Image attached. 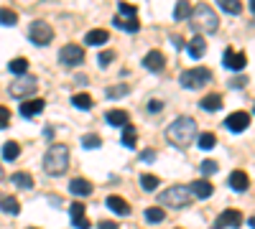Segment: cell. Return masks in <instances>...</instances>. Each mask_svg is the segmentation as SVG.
Instances as JSON below:
<instances>
[{"label": "cell", "mask_w": 255, "mask_h": 229, "mask_svg": "<svg viewBox=\"0 0 255 229\" xmlns=\"http://www.w3.org/2000/svg\"><path fill=\"white\" fill-rule=\"evenodd\" d=\"M222 64L227 67V69H232V72H240V69H245V64H248V56L243 54V51H232V49H227L225 51V59H222Z\"/></svg>", "instance_id": "11"}, {"label": "cell", "mask_w": 255, "mask_h": 229, "mask_svg": "<svg viewBox=\"0 0 255 229\" xmlns=\"http://www.w3.org/2000/svg\"><path fill=\"white\" fill-rule=\"evenodd\" d=\"M82 145H84V148H100L102 140H100L97 135H84V138H82Z\"/></svg>", "instance_id": "37"}, {"label": "cell", "mask_w": 255, "mask_h": 229, "mask_svg": "<svg viewBox=\"0 0 255 229\" xmlns=\"http://www.w3.org/2000/svg\"><path fill=\"white\" fill-rule=\"evenodd\" d=\"M186 51H189L191 59H202V56L207 54V41H204L202 36H194V38L186 44Z\"/></svg>", "instance_id": "15"}, {"label": "cell", "mask_w": 255, "mask_h": 229, "mask_svg": "<svg viewBox=\"0 0 255 229\" xmlns=\"http://www.w3.org/2000/svg\"><path fill=\"white\" fill-rule=\"evenodd\" d=\"M118 8H120V15H125V18H135L138 15V8L133 3H125V0H120Z\"/></svg>", "instance_id": "35"}, {"label": "cell", "mask_w": 255, "mask_h": 229, "mask_svg": "<svg viewBox=\"0 0 255 229\" xmlns=\"http://www.w3.org/2000/svg\"><path fill=\"white\" fill-rule=\"evenodd\" d=\"M0 209H3L5 214H10V217H15L20 212V204H18L15 196H3V199H0Z\"/></svg>", "instance_id": "24"}, {"label": "cell", "mask_w": 255, "mask_h": 229, "mask_svg": "<svg viewBox=\"0 0 255 229\" xmlns=\"http://www.w3.org/2000/svg\"><path fill=\"white\" fill-rule=\"evenodd\" d=\"M69 168V148L64 143H54L44 155V171L49 176H61Z\"/></svg>", "instance_id": "2"}, {"label": "cell", "mask_w": 255, "mask_h": 229, "mask_svg": "<svg viewBox=\"0 0 255 229\" xmlns=\"http://www.w3.org/2000/svg\"><path fill=\"white\" fill-rule=\"evenodd\" d=\"M72 224H74L77 229H90V219H87V217H77V219H72Z\"/></svg>", "instance_id": "43"}, {"label": "cell", "mask_w": 255, "mask_h": 229, "mask_svg": "<svg viewBox=\"0 0 255 229\" xmlns=\"http://www.w3.org/2000/svg\"><path fill=\"white\" fill-rule=\"evenodd\" d=\"M202 173H204V176L217 173V163H215V160H209V158H207V160H202Z\"/></svg>", "instance_id": "39"}, {"label": "cell", "mask_w": 255, "mask_h": 229, "mask_svg": "<svg viewBox=\"0 0 255 229\" xmlns=\"http://www.w3.org/2000/svg\"><path fill=\"white\" fill-rule=\"evenodd\" d=\"M248 186H250V178H248L245 171H232V173H230V189L248 191Z\"/></svg>", "instance_id": "19"}, {"label": "cell", "mask_w": 255, "mask_h": 229, "mask_svg": "<svg viewBox=\"0 0 255 229\" xmlns=\"http://www.w3.org/2000/svg\"><path fill=\"white\" fill-rule=\"evenodd\" d=\"M156 186H158V178L153 173H143L140 176V189L143 191H156Z\"/></svg>", "instance_id": "34"}, {"label": "cell", "mask_w": 255, "mask_h": 229, "mask_svg": "<svg viewBox=\"0 0 255 229\" xmlns=\"http://www.w3.org/2000/svg\"><path fill=\"white\" fill-rule=\"evenodd\" d=\"M248 84V76H238V79H232V87H245Z\"/></svg>", "instance_id": "45"}, {"label": "cell", "mask_w": 255, "mask_h": 229, "mask_svg": "<svg viewBox=\"0 0 255 229\" xmlns=\"http://www.w3.org/2000/svg\"><path fill=\"white\" fill-rule=\"evenodd\" d=\"M10 181L18 186V189H26V191H31V189H33V176H31V173H26V171L13 173V176H10Z\"/></svg>", "instance_id": "20"}, {"label": "cell", "mask_w": 255, "mask_h": 229, "mask_svg": "<svg viewBox=\"0 0 255 229\" xmlns=\"http://www.w3.org/2000/svg\"><path fill=\"white\" fill-rule=\"evenodd\" d=\"M108 38H110V33L105 28H95V31H87L84 44H87V46H102V44H108Z\"/></svg>", "instance_id": "17"}, {"label": "cell", "mask_w": 255, "mask_h": 229, "mask_svg": "<svg viewBox=\"0 0 255 229\" xmlns=\"http://www.w3.org/2000/svg\"><path fill=\"white\" fill-rule=\"evenodd\" d=\"M8 125H10V110L0 105V130H5Z\"/></svg>", "instance_id": "38"}, {"label": "cell", "mask_w": 255, "mask_h": 229, "mask_svg": "<svg viewBox=\"0 0 255 229\" xmlns=\"http://www.w3.org/2000/svg\"><path fill=\"white\" fill-rule=\"evenodd\" d=\"M166 219V212L161 209V206H148L145 209V222H151V224H161Z\"/></svg>", "instance_id": "26"}, {"label": "cell", "mask_w": 255, "mask_h": 229, "mask_svg": "<svg viewBox=\"0 0 255 229\" xmlns=\"http://www.w3.org/2000/svg\"><path fill=\"white\" fill-rule=\"evenodd\" d=\"M72 105H74V107H79V110H92L95 102H92V97H90L87 92H79V94H74V97H72Z\"/></svg>", "instance_id": "25"}, {"label": "cell", "mask_w": 255, "mask_h": 229, "mask_svg": "<svg viewBox=\"0 0 255 229\" xmlns=\"http://www.w3.org/2000/svg\"><path fill=\"white\" fill-rule=\"evenodd\" d=\"M191 28H194L197 33H215L220 28V18L209 5L199 3L194 10H191Z\"/></svg>", "instance_id": "3"}, {"label": "cell", "mask_w": 255, "mask_h": 229, "mask_svg": "<svg viewBox=\"0 0 255 229\" xmlns=\"http://www.w3.org/2000/svg\"><path fill=\"white\" fill-rule=\"evenodd\" d=\"M171 44H174V49H181V46H184V41H181L179 36H174V38H171Z\"/></svg>", "instance_id": "47"}, {"label": "cell", "mask_w": 255, "mask_h": 229, "mask_svg": "<svg viewBox=\"0 0 255 229\" xmlns=\"http://www.w3.org/2000/svg\"><path fill=\"white\" fill-rule=\"evenodd\" d=\"M28 38L36 46H46V44H51L54 31H51V26L46 23V20H33L31 28H28Z\"/></svg>", "instance_id": "6"}, {"label": "cell", "mask_w": 255, "mask_h": 229, "mask_svg": "<svg viewBox=\"0 0 255 229\" xmlns=\"http://www.w3.org/2000/svg\"><path fill=\"white\" fill-rule=\"evenodd\" d=\"M87 81H90V79H87V76H82V74H79V76H77V84H82V87H84V84H87Z\"/></svg>", "instance_id": "48"}, {"label": "cell", "mask_w": 255, "mask_h": 229, "mask_svg": "<svg viewBox=\"0 0 255 229\" xmlns=\"http://www.w3.org/2000/svg\"><path fill=\"white\" fill-rule=\"evenodd\" d=\"M158 201H161L163 206L181 209V206H189V204H191V189H189V186H181V183H179V186H171V189L161 191Z\"/></svg>", "instance_id": "4"}, {"label": "cell", "mask_w": 255, "mask_h": 229, "mask_svg": "<svg viewBox=\"0 0 255 229\" xmlns=\"http://www.w3.org/2000/svg\"><path fill=\"white\" fill-rule=\"evenodd\" d=\"M250 10L255 13V0H250Z\"/></svg>", "instance_id": "50"}, {"label": "cell", "mask_w": 255, "mask_h": 229, "mask_svg": "<svg viewBox=\"0 0 255 229\" xmlns=\"http://www.w3.org/2000/svg\"><path fill=\"white\" fill-rule=\"evenodd\" d=\"M69 191L74 196H90L92 194V183L87 178H72L69 181Z\"/></svg>", "instance_id": "18"}, {"label": "cell", "mask_w": 255, "mask_h": 229, "mask_svg": "<svg viewBox=\"0 0 255 229\" xmlns=\"http://www.w3.org/2000/svg\"><path fill=\"white\" fill-rule=\"evenodd\" d=\"M212 191H215V189H212L209 181H194V183H191V194H194L197 199H209Z\"/></svg>", "instance_id": "21"}, {"label": "cell", "mask_w": 255, "mask_h": 229, "mask_svg": "<svg viewBox=\"0 0 255 229\" xmlns=\"http://www.w3.org/2000/svg\"><path fill=\"white\" fill-rule=\"evenodd\" d=\"M113 26L128 31V33H138L140 31V20L138 18H125V15H115L113 18Z\"/></svg>", "instance_id": "14"}, {"label": "cell", "mask_w": 255, "mask_h": 229, "mask_svg": "<svg viewBox=\"0 0 255 229\" xmlns=\"http://www.w3.org/2000/svg\"><path fill=\"white\" fill-rule=\"evenodd\" d=\"M36 79L33 76H18V79H13L10 81V97H15V99H23V97H31L33 92H36Z\"/></svg>", "instance_id": "7"}, {"label": "cell", "mask_w": 255, "mask_h": 229, "mask_svg": "<svg viewBox=\"0 0 255 229\" xmlns=\"http://www.w3.org/2000/svg\"><path fill=\"white\" fill-rule=\"evenodd\" d=\"M140 160H143V163H153V160H156V151H153V148H145V151L140 153Z\"/></svg>", "instance_id": "40"}, {"label": "cell", "mask_w": 255, "mask_h": 229, "mask_svg": "<svg viewBox=\"0 0 255 229\" xmlns=\"http://www.w3.org/2000/svg\"><path fill=\"white\" fill-rule=\"evenodd\" d=\"M105 120H108L113 128H125L128 125V112L125 110H110L108 115H105Z\"/></svg>", "instance_id": "22"}, {"label": "cell", "mask_w": 255, "mask_h": 229, "mask_svg": "<svg viewBox=\"0 0 255 229\" xmlns=\"http://www.w3.org/2000/svg\"><path fill=\"white\" fill-rule=\"evenodd\" d=\"M8 69H10V74H15V76H26V72H28V59H13L10 64H8Z\"/></svg>", "instance_id": "27"}, {"label": "cell", "mask_w": 255, "mask_h": 229, "mask_svg": "<svg viewBox=\"0 0 255 229\" xmlns=\"http://www.w3.org/2000/svg\"><path fill=\"white\" fill-rule=\"evenodd\" d=\"M217 3H220L222 10L230 13V15H238V13L243 10V3H240V0H217Z\"/></svg>", "instance_id": "31"}, {"label": "cell", "mask_w": 255, "mask_h": 229, "mask_svg": "<svg viewBox=\"0 0 255 229\" xmlns=\"http://www.w3.org/2000/svg\"><path fill=\"white\" fill-rule=\"evenodd\" d=\"M248 125H250V115H248V112H232V115L225 120V128L232 130V133L248 130Z\"/></svg>", "instance_id": "10"}, {"label": "cell", "mask_w": 255, "mask_h": 229, "mask_svg": "<svg viewBox=\"0 0 255 229\" xmlns=\"http://www.w3.org/2000/svg\"><path fill=\"white\" fill-rule=\"evenodd\" d=\"M248 224H250V229H255V217H250V222H248Z\"/></svg>", "instance_id": "49"}, {"label": "cell", "mask_w": 255, "mask_h": 229, "mask_svg": "<svg viewBox=\"0 0 255 229\" xmlns=\"http://www.w3.org/2000/svg\"><path fill=\"white\" fill-rule=\"evenodd\" d=\"M186 18H191V3L189 0H179L174 10V20H186Z\"/></svg>", "instance_id": "28"}, {"label": "cell", "mask_w": 255, "mask_h": 229, "mask_svg": "<svg viewBox=\"0 0 255 229\" xmlns=\"http://www.w3.org/2000/svg\"><path fill=\"white\" fill-rule=\"evenodd\" d=\"M243 224V212L238 209H225L220 217H217V224L212 229H238Z\"/></svg>", "instance_id": "9"}, {"label": "cell", "mask_w": 255, "mask_h": 229, "mask_svg": "<svg viewBox=\"0 0 255 229\" xmlns=\"http://www.w3.org/2000/svg\"><path fill=\"white\" fill-rule=\"evenodd\" d=\"M44 107H46L44 99H26L23 105H20V115H23V117H33L38 112H44Z\"/></svg>", "instance_id": "16"}, {"label": "cell", "mask_w": 255, "mask_h": 229, "mask_svg": "<svg viewBox=\"0 0 255 229\" xmlns=\"http://www.w3.org/2000/svg\"><path fill=\"white\" fill-rule=\"evenodd\" d=\"M197 143H199V148H202V151H212V148L217 145V135H215V133H202Z\"/></svg>", "instance_id": "30"}, {"label": "cell", "mask_w": 255, "mask_h": 229, "mask_svg": "<svg viewBox=\"0 0 255 229\" xmlns=\"http://www.w3.org/2000/svg\"><path fill=\"white\" fill-rule=\"evenodd\" d=\"M176 229H179V227H176Z\"/></svg>", "instance_id": "52"}, {"label": "cell", "mask_w": 255, "mask_h": 229, "mask_svg": "<svg viewBox=\"0 0 255 229\" xmlns=\"http://www.w3.org/2000/svg\"><path fill=\"white\" fill-rule=\"evenodd\" d=\"M59 61H61L64 67H79L82 61H84V49L77 46V44L61 46V51H59Z\"/></svg>", "instance_id": "8"}, {"label": "cell", "mask_w": 255, "mask_h": 229, "mask_svg": "<svg viewBox=\"0 0 255 229\" xmlns=\"http://www.w3.org/2000/svg\"><path fill=\"white\" fill-rule=\"evenodd\" d=\"M28 229H36V227H28Z\"/></svg>", "instance_id": "51"}, {"label": "cell", "mask_w": 255, "mask_h": 229, "mask_svg": "<svg viewBox=\"0 0 255 229\" xmlns=\"http://www.w3.org/2000/svg\"><path fill=\"white\" fill-rule=\"evenodd\" d=\"M77 217H84V204L82 201H74L72 204V219H77Z\"/></svg>", "instance_id": "42"}, {"label": "cell", "mask_w": 255, "mask_h": 229, "mask_svg": "<svg viewBox=\"0 0 255 229\" xmlns=\"http://www.w3.org/2000/svg\"><path fill=\"white\" fill-rule=\"evenodd\" d=\"M135 138H138L135 128H133V125H125V128H123V145H125V148H135Z\"/></svg>", "instance_id": "29"}, {"label": "cell", "mask_w": 255, "mask_h": 229, "mask_svg": "<svg viewBox=\"0 0 255 229\" xmlns=\"http://www.w3.org/2000/svg\"><path fill=\"white\" fill-rule=\"evenodd\" d=\"M105 204H108L110 212H115V214H120V217L130 214V204H128L123 196H108V199H105Z\"/></svg>", "instance_id": "13"}, {"label": "cell", "mask_w": 255, "mask_h": 229, "mask_svg": "<svg viewBox=\"0 0 255 229\" xmlns=\"http://www.w3.org/2000/svg\"><path fill=\"white\" fill-rule=\"evenodd\" d=\"M179 81H181L184 89H202V87H207L212 81V72L207 67H194V69L181 72Z\"/></svg>", "instance_id": "5"}, {"label": "cell", "mask_w": 255, "mask_h": 229, "mask_svg": "<svg viewBox=\"0 0 255 229\" xmlns=\"http://www.w3.org/2000/svg\"><path fill=\"white\" fill-rule=\"evenodd\" d=\"M97 229H120V227H118L115 222H100V227H97Z\"/></svg>", "instance_id": "46"}, {"label": "cell", "mask_w": 255, "mask_h": 229, "mask_svg": "<svg viewBox=\"0 0 255 229\" xmlns=\"http://www.w3.org/2000/svg\"><path fill=\"white\" fill-rule=\"evenodd\" d=\"M18 155H20V145H18V143L10 140V143L3 145V158H5V160H15Z\"/></svg>", "instance_id": "33"}, {"label": "cell", "mask_w": 255, "mask_h": 229, "mask_svg": "<svg viewBox=\"0 0 255 229\" xmlns=\"http://www.w3.org/2000/svg\"><path fill=\"white\" fill-rule=\"evenodd\" d=\"M18 23V15L10 8H0V26H15Z\"/></svg>", "instance_id": "32"}, {"label": "cell", "mask_w": 255, "mask_h": 229, "mask_svg": "<svg viewBox=\"0 0 255 229\" xmlns=\"http://www.w3.org/2000/svg\"><path fill=\"white\" fill-rule=\"evenodd\" d=\"M166 138L171 145H176V148H186V145H191L197 138V120H191V117L174 120L166 130Z\"/></svg>", "instance_id": "1"}, {"label": "cell", "mask_w": 255, "mask_h": 229, "mask_svg": "<svg viewBox=\"0 0 255 229\" xmlns=\"http://www.w3.org/2000/svg\"><path fill=\"white\" fill-rule=\"evenodd\" d=\"M222 97L220 94H207L199 105H202V110H207V112H217V110H222Z\"/></svg>", "instance_id": "23"}, {"label": "cell", "mask_w": 255, "mask_h": 229, "mask_svg": "<svg viewBox=\"0 0 255 229\" xmlns=\"http://www.w3.org/2000/svg\"><path fill=\"white\" fill-rule=\"evenodd\" d=\"M128 92H130V87H128V84H115V87H108V97H110V99L125 97Z\"/></svg>", "instance_id": "36"}, {"label": "cell", "mask_w": 255, "mask_h": 229, "mask_svg": "<svg viewBox=\"0 0 255 229\" xmlns=\"http://www.w3.org/2000/svg\"><path fill=\"white\" fill-rule=\"evenodd\" d=\"M143 67H145L148 72H161V69L166 67V59H163L161 51H148L145 59H143Z\"/></svg>", "instance_id": "12"}, {"label": "cell", "mask_w": 255, "mask_h": 229, "mask_svg": "<svg viewBox=\"0 0 255 229\" xmlns=\"http://www.w3.org/2000/svg\"><path fill=\"white\" fill-rule=\"evenodd\" d=\"M97 61H100V67H110V61H113V51H102V54L97 56Z\"/></svg>", "instance_id": "41"}, {"label": "cell", "mask_w": 255, "mask_h": 229, "mask_svg": "<svg viewBox=\"0 0 255 229\" xmlns=\"http://www.w3.org/2000/svg\"><path fill=\"white\" fill-rule=\"evenodd\" d=\"M161 110H163V102H158V99L148 102V112H161Z\"/></svg>", "instance_id": "44"}]
</instances>
